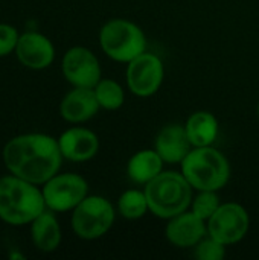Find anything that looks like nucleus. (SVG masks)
Listing matches in <instances>:
<instances>
[{
  "label": "nucleus",
  "instance_id": "f257e3e1",
  "mask_svg": "<svg viewBox=\"0 0 259 260\" xmlns=\"http://www.w3.org/2000/svg\"><path fill=\"white\" fill-rule=\"evenodd\" d=\"M2 158L9 174L38 186L58 174L64 160L58 139L44 133H24L9 139Z\"/></svg>",
  "mask_w": 259,
  "mask_h": 260
},
{
  "label": "nucleus",
  "instance_id": "f03ea898",
  "mask_svg": "<svg viewBox=\"0 0 259 260\" xmlns=\"http://www.w3.org/2000/svg\"><path fill=\"white\" fill-rule=\"evenodd\" d=\"M46 203L41 186L12 174L0 177V221L12 227L31 224Z\"/></svg>",
  "mask_w": 259,
  "mask_h": 260
},
{
  "label": "nucleus",
  "instance_id": "7ed1b4c3",
  "mask_svg": "<svg viewBox=\"0 0 259 260\" xmlns=\"http://www.w3.org/2000/svg\"><path fill=\"white\" fill-rule=\"evenodd\" d=\"M150 213L160 219H171L191 207L194 189L182 172L162 171L143 186Z\"/></svg>",
  "mask_w": 259,
  "mask_h": 260
},
{
  "label": "nucleus",
  "instance_id": "20e7f679",
  "mask_svg": "<svg viewBox=\"0 0 259 260\" xmlns=\"http://www.w3.org/2000/svg\"><path fill=\"white\" fill-rule=\"evenodd\" d=\"M182 174L194 190H221L231 180V165L226 155L212 146L192 148L180 163Z\"/></svg>",
  "mask_w": 259,
  "mask_h": 260
},
{
  "label": "nucleus",
  "instance_id": "39448f33",
  "mask_svg": "<svg viewBox=\"0 0 259 260\" xmlns=\"http://www.w3.org/2000/svg\"><path fill=\"white\" fill-rule=\"evenodd\" d=\"M102 52L116 62L128 64L147 52V35L139 24L125 18H111L99 29Z\"/></svg>",
  "mask_w": 259,
  "mask_h": 260
},
{
  "label": "nucleus",
  "instance_id": "423d86ee",
  "mask_svg": "<svg viewBox=\"0 0 259 260\" xmlns=\"http://www.w3.org/2000/svg\"><path fill=\"white\" fill-rule=\"evenodd\" d=\"M116 219V209L101 195H87L73 210L70 225L82 241H96L105 236Z\"/></svg>",
  "mask_w": 259,
  "mask_h": 260
},
{
  "label": "nucleus",
  "instance_id": "0eeeda50",
  "mask_svg": "<svg viewBox=\"0 0 259 260\" xmlns=\"http://www.w3.org/2000/svg\"><path fill=\"white\" fill-rule=\"evenodd\" d=\"M41 190L46 209L64 213L72 212L89 195V183L79 174L58 172L41 186Z\"/></svg>",
  "mask_w": 259,
  "mask_h": 260
},
{
  "label": "nucleus",
  "instance_id": "6e6552de",
  "mask_svg": "<svg viewBox=\"0 0 259 260\" xmlns=\"http://www.w3.org/2000/svg\"><path fill=\"white\" fill-rule=\"evenodd\" d=\"M250 229V216L238 203H221L218 210L208 221V235L226 247L241 242Z\"/></svg>",
  "mask_w": 259,
  "mask_h": 260
},
{
  "label": "nucleus",
  "instance_id": "1a4fd4ad",
  "mask_svg": "<svg viewBox=\"0 0 259 260\" xmlns=\"http://www.w3.org/2000/svg\"><path fill=\"white\" fill-rule=\"evenodd\" d=\"M127 87L139 98L156 94L165 79V66L162 59L148 50L127 64Z\"/></svg>",
  "mask_w": 259,
  "mask_h": 260
},
{
  "label": "nucleus",
  "instance_id": "9d476101",
  "mask_svg": "<svg viewBox=\"0 0 259 260\" xmlns=\"http://www.w3.org/2000/svg\"><path fill=\"white\" fill-rule=\"evenodd\" d=\"M61 72L72 87L93 88L102 78L98 56L84 46H73L63 55Z\"/></svg>",
  "mask_w": 259,
  "mask_h": 260
},
{
  "label": "nucleus",
  "instance_id": "9b49d317",
  "mask_svg": "<svg viewBox=\"0 0 259 260\" xmlns=\"http://www.w3.org/2000/svg\"><path fill=\"white\" fill-rule=\"evenodd\" d=\"M15 56L29 70H44L55 61V46L44 34L29 30L20 34Z\"/></svg>",
  "mask_w": 259,
  "mask_h": 260
},
{
  "label": "nucleus",
  "instance_id": "f8f14e48",
  "mask_svg": "<svg viewBox=\"0 0 259 260\" xmlns=\"http://www.w3.org/2000/svg\"><path fill=\"white\" fill-rule=\"evenodd\" d=\"M208 235V222L192 210H186L168 219L165 227L166 241L177 248H194Z\"/></svg>",
  "mask_w": 259,
  "mask_h": 260
},
{
  "label": "nucleus",
  "instance_id": "ddd939ff",
  "mask_svg": "<svg viewBox=\"0 0 259 260\" xmlns=\"http://www.w3.org/2000/svg\"><path fill=\"white\" fill-rule=\"evenodd\" d=\"M58 145L64 160L84 163L99 152V137L89 128L72 126L58 137Z\"/></svg>",
  "mask_w": 259,
  "mask_h": 260
},
{
  "label": "nucleus",
  "instance_id": "4468645a",
  "mask_svg": "<svg viewBox=\"0 0 259 260\" xmlns=\"http://www.w3.org/2000/svg\"><path fill=\"white\" fill-rule=\"evenodd\" d=\"M99 104L93 88L73 87L60 102V114L67 123L79 125L93 119L99 111Z\"/></svg>",
  "mask_w": 259,
  "mask_h": 260
},
{
  "label": "nucleus",
  "instance_id": "2eb2a0df",
  "mask_svg": "<svg viewBox=\"0 0 259 260\" xmlns=\"http://www.w3.org/2000/svg\"><path fill=\"white\" fill-rule=\"evenodd\" d=\"M192 143L186 134L185 125L169 123L163 126L154 140V149L165 163L180 165L192 151Z\"/></svg>",
  "mask_w": 259,
  "mask_h": 260
},
{
  "label": "nucleus",
  "instance_id": "dca6fc26",
  "mask_svg": "<svg viewBox=\"0 0 259 260\" xmlns=\"http://www.w3.org/2000/svg\"><path fill=\"white\" fill-rule=\"evenodd\" d=\"M31 241L34 247L41 253H53L60 248L63 241V232L55 212L43 210L31 224Z\"/></svg>",
  "mask_w": 259,
  "mask_h": 260
},
{
  "label": "nucleus",
  "instance_id": "f3484780",
  "mask_svg": "<svg viewBox=\"0 0 259 260\" xmlns=\"http://www.w3.org/2000/svg\"><path fill=\"white\" fill-rule=\"evenodd\" d=\"M163 165L165 161L154 148L142 149L130 157L127 163V175L134 184L147 186L163 171Z\"/></svg>",
  "mask_w": 259,
  "mask_h": 260
},
{
  "label": "nucleus",
  "instance_id": "a211bd4d",
  "mask_svg": "<svg viewBox=\"0 0 259 260\" xmlns=\"http://www.w3.org/2000/svg\"><path fill=\"white\" fill-rule=\"evenodd\" d=\"M185 129L194 148L212 146L218 137L220 123L215 114H212L211 111L200 110L188 117Z\"/></svg>",
  "mask_w": 259,
  "mask_h": 260
},
{
  "label": "nucleus",
  "instance_id": "6ab92c4d",
  "mask_svg": "<svg viewBox=\"0 0 259 260\" xmlns=\"http://www.w3.org/2000/svg\"><path fill=\"white\" fill-rule=\"evenodd\" d=\"M150 212L148 200L145 195V190L139 189H128L118 198V213L128 219L136 221L143 218Z\"/></svg>",
  "mask_w": 259,
  "mask_h": 260
},
{
  "label": "nucleus",
  "instance_id": "aec40b11",
  "mask_svg": "<svg viewBox=\"0 0 259 260\" xmlns=\"http://www.w3.org/2000/svg\"><path fill=\"white\" fill-rule=\"evenodd\" d=\"M93 91H95L98 104H99V107L102 110L116 111L125 102L124 87L118 81H114V79L101 78V81L93 87Z\"/></svg>",
  "mask_w": 259,
  "mask_h": 260
},
{
  "label": "nucleus",
  "instance_id": "412c9836",
  "mask_svg": "<svg viewBox=\"0 0 259 260\" xmlns=\"http://www.w3.org/2000/svg\"><path fill=\"white\" fill-rule=\"evenodd\" d=\"M220 206L221 200L217 190H197V195L192 197L189 210H192L198 218L208 222Z\"/></svg>",
  "mask_w": 259,
  "mask_h": 260
},
{
  "label": "nucleus",
  "instance_id": "4be33fe9",
  "mask_svg": "<svg viewBox=\"0 0 259 260\" xmlns=\"http://www.w3.org/2000/svg\"><path fill=\"white\" fill-rule=\"evenodd\" d=\"M194 248L198 260H223L226 257V245L209 235H206Z\"/></svg>",
  "mask_w": 259,
  "mask_h": 260
},
{
  "label": "nucleus",
  "instance_id": "5701e85b",
  "mask_svg": "<svg viewBox=\"0 0 259 260\" xmlns=\"http://www.w3.org/2000/svg\"><path fill=\"white\" fill-rule=\"evenodd\" d=\"M18 38L20 34L15 26L8 23H0V58L15 52Z\"/></svg>",
  "mask_w": 259,
  "mask_h": 260
},
{
  "label": "nucleus",
  "instance_id": "b1692460",
  "mask_svg": "<svg viewBox=\"0 0 259 260\" xmlns=\"http://www.w3.org/2000/svg\"><path fill=\"white\" fill-rule=\"evenodd\" d=\"M258 117H259V102H258Z\"/></svg>",
  "mask_w": 259,
  "mask_h": 260
}]
</instances>
